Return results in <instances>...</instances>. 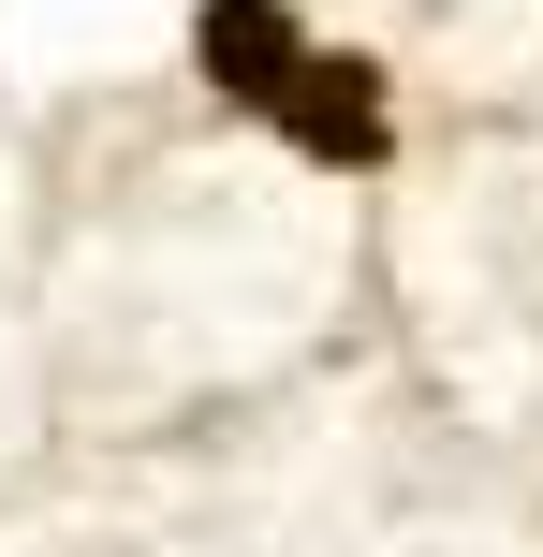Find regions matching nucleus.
<instances>
[{
	"label": "nucleus",
	"instance_id": "f257e3e1",
	"mask_svg": "<svg viewBox=\"0 0 543 557\" xmlns=\"http://www.w3.org/2000/svg\"><path fill=\"white\" fill-rule=\"evenodd\" d=\"M206 74L250 117H280L309 162H382V74L368 59H323L280 0H206Z\"/></svg>",
	"mask_w": 543,
	"mask_h": 557
}]
</instances>
